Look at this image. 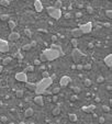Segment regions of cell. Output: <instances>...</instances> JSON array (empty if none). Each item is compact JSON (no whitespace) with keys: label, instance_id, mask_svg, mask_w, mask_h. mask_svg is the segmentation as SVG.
Wrapping results in <instances>:
<instances>
[{"label":"cell","instance_id":"1","mask_svg":"<svg viewBox=\"0 0 112 124\" xmlns=\"http://www.w3.org/2000/svg\"><path fill=\"white\" fill-rule=\"evenodd\" d=\"M53 80L51 77H47V78H43L42 80H40L37 83H35V93H36L37 96L40 94H43V93L46 92V89L52 85Z\"/></svg>","mask_w":112,"mask_h":124},{"label":"cell","instance_id":"2","mask_svg":"<svg viewBox=\"0 0 112 124\" xmlns=\"http://www.w3.org/2000/svg\"><path fill=\"white\" fill-rule=\"evenodd\" d=\"M43 54L44 56L46 57V60H54V59H57L58 57L60 56V54L56 51V49H53V48H46L43 51Z\"/></svg>","mask_w":112,"mask_h":124},{"label":"cell","instance_id":"3","mask_svg":"<svg viewBox=\"0 0 112 124\" xmlns=\"http://www.w3.org/2000/svg\"><path fill=\"white\" fill-rule=\"evenodd\" d=\"M46 11H47V13H48V16L52 17L55 20H59L60 17H62V10H60V9H56V8H54V7H48V8L46 9Z\"/></svg>","mask_w":112,"mask_h":124},{"label":"cell","instance_id":"4","mask_svg":"<svg viewBox=\"0 0 112 124\" xmlns=\"http://www.w3.org/2000/svg\"><path fill=\"white\" fill-rule=\"evenodd\" d=\"M83 52H81L80 49H78V48H74V51L71 52V57H73V60L76 63V64H79L80 59L83 58Z\"/></svg>","mask_w":112,"mask_h":124},{"label":"cell","instance_id":"5","mask_svg":"<svg viewBox=\"0 0 112 124\" xmlns=\"http://www.w3.org/2000/svg\"><path fill=\"white\" fill-rule=\"evenodd\" d=\"M79 29L81 30V32H83V34L90 33L92 30V23L91 22H87V23H85V24H81V25L79 26Z\"/></svg>","mask_w":112,"mask_h":124},{"label":"cell","instance_id":"6","mask_svg":"<svg viewBox=\"0 0 112 124\" xmlns=\"http://www.w3.org/2000/svg\"><path fill=\"white\" fill-rule=\"evenodd\" d=\"M9 49H10V45H9L8 42L2 39H0V52L7 53V52H9Z\"/></svg>","mask_w":112,"mask_h":124},{"label":"cell","instance_id":"7","mask_svg":"<svg viewBox=\"0 0 112 124\" xmlns=\"http://www.w3.org/2000/svg\"><path fill=\"white\" fill-rule=\"evenodd\" d=\"M16 79L20 83H28V76L24 71H20L16 74Z\"/></svg>","mask_w":112,"mask_h":124},{"label":"cell","instance_id":"8","mask_svg":"<svg viewBox=\"0 0 112 124\" xmlns=\"http://www.w3.org/2000/svg\"><path fill=\"white\" fill-rule=\"evenodd\" d=\"M69 83H71V78L68 77V76H63L59 80L60 87H66V86L69 85Z\"/></svg>","mask_w":112,"mask_h":124},{"label":"cell","instance_id":"9","mask_svg":"<svg viewBox=\"0 0 112 124\" xmlns=\"http://www.w3.org/2000/svg\"><path fill=\"white\" fill-rule=\"evenodd\" d=\"M34 10L36 12L43 11V3L41 2V0H34Z\"/></svg>","mask_w":112,"mask_h":124},{"label":"cell","instance_id":"10","mask_svg":"<svg viewBox=\"0 0 112 124\" xmlns=\"http://www.w3.org/2000/svg\"><path fill=\"white\" fill-rule=\"evenodd\" d=\"M71 35L74 36V39H78V37L83 35V33L81 32V30L79 28H76V29H73V30H71Z\"/></svg>","mask_w":112,"mask_h":124},{"label":"cell","instance_id":"11","mask_svg":"<svg viewBox=\"0 0 112 124\" xmlns=\"http://www.w3.org/2000/svg\"><path fill=\"white\" fill-rule=\"evenodd\" d=\"M34 103L37 104L39 106H44V100H43V97L40 94V96H36L34 98Z\"/></svg>","mask_w":112,"mask_h":124},{"label":"cell","instance_id":"12","mask_svg":"<svg viewBox=\"0 0 112 124\" xmlns=\"http://www.w3.org/2000/svg\"><path fill=\"white\" fill-rule=\"evenodd\" d=\"M94 109H96V106H94V104H90V106H83L81 110H83V112H86V113H91Z\"/></svg>","mask_w":112,"mask_h":124},{"label":"cell","instance_id":"13","mask_svg":"<svg viewBox=\"0 0 112 124\" xmlns=\"http://www.w3.org/2000/svg\"><path fill=\"white\" fill-rule=\"evenodd\" d=\"M104 64L107 65L109 68H112V55L109 54L104 57Z\"/></svg>","mask_w":112,"mask_h":124},{"label":"cell","instance_id":"14","mask_svg":"<svg viewBox=\"0 0 112 124\" xmlns=\"http://www.w3.org/2000/svg\"><path fill=\"white\" fill-rule=\"evenodd\" d=\"M19 39H20V34H19L18 32H11L10 35H9V40L12 41V42L18 41Z\"/></svg>","mask_w":112,"mask_h":124},{"label":"cell","instance_id":"15","mask_svg":"<svg viewBox=\"0 0 112 124\" xmlns=\"http://www.w3.org/2000/svg\"><path fill=\"white\" fill-rule=\"evenodd\" d=\"M51 48H53V49H56V51H57V52L60 54V56H63V55H64V52H63V48H62V46H59V45L52 44V46H51Z\"/></svg>","mask_w":112,"mask_h":124},{"label":"cell","instance_id":"16","mask_svg":"<svg viewBox=\"0 0 112 124\" xmlns=\"http://www.w3.org/2000/svg\"><path fill=\"white\" fill-rule=\"evenodd\" d=\"M24 115H25V118H31L32 115H34V111L32 108H29L26 109L25 112H24Z\"/></svg>","mask_w":112,"mask_h":124},{"label":"cell","instance_id":"17","mask_svg":"<svg viewBox=\"0 0 112 124\" xmlns=\"http://www.w3.org/2000/svg\"><path fill=\"white\" fill-rule=\"evenodd\" d=\"M52 114L53 115H59L60 114V108L59 106H56V108H54L52 110Z\"/></svg>","mask_w":112,"mask_h":124},{"label":"cell","instance_id":"18","mask_svg":"<svg viewBox=\"0 0 112 124\" xmlns=\"http://www.w3.org/2000/svg\"><path fill=\"white\" fill-rule=\"evenodd\" d=\"M68 119H69V121L71 122H76L77 120H78V118H77V115L74 113H71L69 115H68Z\"/></svg>","mask_w":112,"mask_h":124},{"label":"cell","instance_id":"19","mask_svg":"<svg viewBox=\"0 0 112 124\" xmlns=\"http://www.w3.org/2000/svg\"><path fill=\"white\" fill-rule=\"evenodd\" d=\"M25 86L26 88L30 89L31 91H34L35 90V83H25Z\"/></svg>","mask_w":112,"mask_h":124},{"label":"cell","instance_id":"20","mask_svg":"<svg viewBox=\"0 0 112 124\" xmlns=\"http://www.w3.org/2000/svg\"><path fill=\"white\" fill-rule=\"evenodd\" d=\"M0 5L2 7H9L10 6V1L9 0H0Z\"/></svg>","mask_w":112,"mask_h":124},{"label":"cell","instance_id":"21","mask_svg":"<svg viewBox=\"0 0 112 124\" xmlns=\"http://www.w3.org/2000/svg\"><path fill=\"white\" fill-rule=\"evenodd\" d=\"M8 24H9V29H10V30H13V29L16 28V22H14V21H12V20H9L8 21Z\"/></svg>","mask_w":112,"mask_h":124},{"label":"cell","instance_id":"22","mask_svg":"<svg viewBox=\"0 0 112 124\" xmlns=\"http://www.w3.org/2000/svg\"><path fill=\"white\" fill-rule=\"evenodd\" d=\"M0 20L1 21H9L10 20V17L8 16V14H1V16H0Z\"/></svg>","mask_w":112,"mask_h":124},{"label":"cell","instance_id":"23","mask_svg":"<svg viewBox=\"0 0 112 124\" xmlns=\"http://www.w3.org/2000/svg\"><path fill=\"white\" fill-rule=\"evenodd\" d=\"M23 94H24V92H23V90H17V92H16V97L17 98H23Z\"/></svg>","mask_w":112,"mask_h":124},{"label":"cell","instance_id":"24","mask_svg":"<svg viewBox=\"0 0 112 124\" xmlns=\"http://www.w3.org/2000/svg\"><path fill=\"white\" fill-rule=\"evenodd\" d=\"M11 62H12V57H6L5 59L2 60L3 65H8V64H10Z\"/></svg>","mask_w":112,"mask_h":124},{"label":"cell","instance_id":"25","mask_svg":"<svg viewBox=\"0 0 112 124\" xmlns=\"http://www.w3.org/2000/svg\"><path fill=\"white\" fill-rule=\"evenodd\" d=\"M71 45L74 46V48H77V46H78V41H77V39H71Z\"/></svg>","mask_w":112,"mask_h":124},{"label":"cell","instance_id":"26","mask_svg":"<svg viewBox=\"0 0 112 124\" xmlns=\"http://www.w3.org/2000/svg\"><path fill=\"white\" fill-rule=\"evenodd\" d=\"M91 67H92L91 64H89V63L83 65V69H85V70H90V69H91Z\"/></svg>","mask_w":112,"mask_h":124},{"label":"cell","instance_id":"27","mask_svg":"<svg viewBox=\"0 0 112 124\" xmlns=\"http://www.w3.org/2000/svg\"><path fill=\"white\" fill-rule=\"evenodd\" d=\"M39 59H40V62H41V63L47 62V60H46V57L44 56V54H43V53H41V54H40V57H39Z\"/></svg>","mask_w":112,"mask_h":124},{"label":"cell","instance_id":"28","mask_svg":"<svg viewBox=\"0 0 112 124\" xmlns=\"http://www.w3.org/2000/svg\"><path fill=\"white\" fill-rule=\"evenodd\" d=\"M24 34H25L26 37H29V39L32 37V33H31V31H30L29 29H25V30H24Z\"/></svg>","mask_w":112,"mask_h":124},{"label":"cell","instance_id":"29","mask_svg":"<svg viewBox=\"0 0 112 124\" xmlns=\"http://www.w3.org/2000/svg\"><path fill=\"white\" fill-rule=\"evenodd\" d=\"M54 8H56V9H60V8H62V1H55Z\"/></svg>","mask_w":112,"mask_h":124},{"label":"cell","instance_id":"30","mask_svg":"<svg viewBox=\"0 0 112 124\" xmlns=\"http://www.w3.org/2000/svg\"><path fill=\"white\" fill-rule=\"evenodd\" d=\"M31 48H32L31 44H25V45H23V46H22V49H23V51H30Z\"/></svg>","mask_w":112,"mask_h":124},{"label":"cell","instance_id":"31","mask_svg":"<svg viewBox=\"0 0 112 124\" xmlns=\"http://www.w3.org/2000/svg\"><path fill=\"white\" fill-rule=\"evenodd\" d=\"M91 83H92V81L90 79H86L85 81H83V85L86 86V87H89V86H91Z\"/></svg>","mask_w":112,"mask_h":124},{"label":"cell","instance_id":"32","mask_svg":"<svg viewBox=\"0 0 112 124\" xmlns=\"http://www.w3.org/2000/svg\"><path fill=\"white\" fill-rule=\"evenodd\" d=\"M24 71H28V72H32V71H34V66H28V67L25 68V70Z\"/></svg>","mask_w":112,"mask_h":124},{"label":"cell","instance_id":"33","mask_svg":"<svg viewBox=\"0 0 112 124\" xmlns=\"http://www.w3.org/2000/svg\"><path fill=\"white\" fill-rule=\"evenodd\" d=\"M106 14H107L108 19H112V10H107L106 11Z\"/></svg>","mask_w":112,"mask_h":124},{"label":"cell","instance_id":"34","mask_svg":"<svg viewBox=\"0 0 112 124\" xmlns=\"http://www.w3.org/2000/svg\"><path fill=\"white\" fill-rule=\"evenodd\" d=\"M59 91H60V89L58 88V87H56V88H54V89L52 90V93H54V94H57Z\"/></svg>","mask_w":112,"mask_h":124},{"label":"cell","instance_id":"35","mask_svg":"<svg viewBox=\"0 0 112 124\" xmlns=\"http://www.w3.org/2000/svg\"><path fill=\"white\" fill-rule=\"evenodd\" d=\"M103 81H104V78L101 77V76H100V77H98V79H97V83H102Z\"/></svg>","mask_w":112,"mask_h":124},{"label":"cell","instance_id":"36","mask_svg":"<svg viewBox=\"0 0 112 124\" xmlns=\"http://www.w3.org/2000/svg\"><path fill=\"white\" fill-rule=\"evenodd\" d=\"M74 91H75V93H80L81 89L79 88V87H75V88H74Z\"/></svg>","mask_w":112,"mask_h":124},{"label":"cell","instance_id":"37","mask_svg":"<svg viewBox=\"0 0 112 124\" xmlns=\"http://www.w3.org/2000/svg\"><path fill=\"white\" fill-rule=\"evenodd\" d=\"M87 11H88V13H90V14L94 13V9H92L91 7H87Z\"/></svg>","mask_w":112,"mask_h":124},{"label":"cell","instance_id":"38","mask_svg":"<svg viewBox=\"0 0 112 124\" xmlns=\"http://www.w3.org/2000/svg\"><path fill=\"white\" fill-rule=\"evenodd\" d=\"M42 76H43V78H47V77H50V75H48V72H47V71H43Z\"/></svg>","mask_w":112,"mask_h":124},{"label":"cell","instance_id":"39","mask_svg":"<svg viewBox=\"0 0 112 124\" xmlns=\"http://www.w3.org/2000/svg\"><path fill=\"white\" fill-rule=\"evenodd\" d=\"M102 110H103L104 112H109V111H110V108H109V106H102Z\"/></svg>","mask_w":112,"mask_h":124},{"label":"cell","instance_id":"40","mask_svg":"<svg viewBox=\"0 0 112 124\" xmlns=\"http://www.w3.org/2000/svg\"><path fill=\"white\" fill-rule=\"evenodd\" d=\"M16 56H18V57H19V59H22V58H23V56L21 55L20 51H18V52H17V55H16Z\"/></svg>","mask_w":112,"mask_h":124},{"label":"cell","instance_id":"41","mask_svg":"<svg viewBox=\"0 0 112 124\" xmlns=\"http://www.w3.org/2000/svg\"><path fill=\"white\" fill-rule=\"evenodd\" d=\"M40 64H41V62H40V59H34V65H35V66H39Z\"/></svg>","mask_w":112,"mask_h":124},{"label":"cell","instance_id":"42","mask_svg":"<svg viewBox=\"0 0 112 124\" xmlns=\"http://www.w3.org/2000/svg\"><path fill=\"white\" fill-rule=\"evenodd\" d=\"M7 121H8V119H7V116H5V115L1 116V122H7Z\"/></svg>","mask_w":112,"mask_h":124},{"label":"cell","instance_id":"43","mask_svg":"<svg viewBox=\"0 0 112 124\" xmlns=\"http://www.w3.org/2000/svg\"><path fill=\"white\" fill-rule=\"evenodd\" d=\"M76 67H77V69H78V70H83V65H81V64H77Z\"/></svg>","mask_w":112,"mask_h":124},{"label":"cell","instance_id":"44","mask_svg":"<svg viewBox=\"0 0 112 124\" xmlns=\"http://www.w3.org/2000/svg\"><path fill=\"white\" fill-rule=\"evenodd\" d=\"M104 121H106V120H104V118H103V116H101V118H100V119H99V123H100V124H102Z\"/></svg>","mask_w":112,"mask_h":124},{"label":"cell","instance_id":"45","mask_svg":"<svg viewBox=\"0 0 112 124\" xmlns=\"http://www.w3.org/2000/svg\"><path fill=\"white\" fill-rule=\"evenodd\" d=\"M103 26H104V28H108V29H109V28H111V24H110V23H104Z\"/></svg>","mask_w":112,"mask_h":124},{"label":"cell","instance_id":"46","mask_svg":"<svg viewBox=\"0 0 112 124\" xmlns=\"http://www.w3.org/2000/svg\"><path fill=\"white\" fill-rule=\"evenodd\" d=\"M71 101H76V100H77V97H76V96H73V97L71 98Z\"/></svg>","mask_w":112,"mask_h":124},{"label":"cell","instance_id":"47","mask_svg":"<svg viewBox=\"0 0 112 124\" xmlns=\"http://www.w3.org/2000/svg\"><path fill=\"white\" fill-rule=\"evenodd\" d=\"M31 46H32V47H33V46H36V42H35V41L32 42V43H31Z\"/></svg>","mask_w":112,"mask_h":124},{"label":"cell","instance_id":"48","mask_svg":"<svg viewBox=\"0 0 112 124\" xmlns=\"http://www.w3.org/2000/svg\"><path fill=\"white\" fill-rule=\"evenodd\" d=\"M52 39H53V41H56V40H57V36H56V35H53V37H52Z\"/></svg>","mask_w":112,"mask_h":124},{"label":"cell","instance_id":"49","mask_svg":"<svg viewBox=\"0 0 112 124\" xmlns=\"http://www.w3.org/2000/svg\"><path fill=\"white\" fill-rule=\"evenodd\" d=\"M2 70H3V66H2V65H0V74L2 72Z\"/></svg>","mask_w":112,"mask_h":124},{"label":"cell","instance_id":"50","mask_svg":"<svg viewBox=\"0 0 112 124\" xmlns=\"http://www.w3.org/2000/svg\"><path fill=\"white\" fill-rule=\"evenodd\" d=\"M57 97H54V98H53V101H54V102H57Z\"/></svg>","mask_w":112,"mask_h":124},{"label":"cell","instance_id":"51","mask_svg":"<svg viewBox=\"0 0 112 124\" xmlns=\"http://www.w3.org/2000/svg\"><path fill=\"white\" fill-rule=\"evenodd\" d=\"M92 47H94V44H92V43H90V44H89V48H92Z\"/></svg>","mask_w":112,"mask_h":124},{"label":"cell","instance_id":"52","mask_svg":"<svg viewBox=\"0 0 112 124\" xmlns=\"http://www.w3.org/2000/svg\"><path fill=\"white\" fill-rule=\"evenodd\" d=\"M20 124H25V123H24V122H20Z\"/></svg>","mask_w":112,"mask_h":124},{"label":"cell","instance_id":"53","mask_svg":"<svg viewBox=\"0 0 112 124\" xmlns=\"http://www.w3.org/2000/svg\"><path fill=\"white\" fill-rule=\"evenodd\" d=\"M9 124H14V123H12V122H11V123H9Z\"/></svg>","mask_w":112,"mask_h":124},{"label":"cell","instance_id":"54","mask_svg":"<svg viewBox=\"0 0 112 124\" xmlns=\"http://www.w3.org/2000/svg\"><path fill=\"white\" fill-rule=\"evenodd\" d=\"M22 1H26V0H22Z\"/></svg>","mask_w":112,"mask_h":124}]
</instances>
